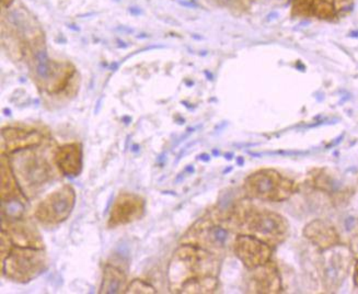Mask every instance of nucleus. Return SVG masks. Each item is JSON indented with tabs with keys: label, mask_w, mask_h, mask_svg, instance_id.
I'll list each match as a JSON object with an SVG mask.
<instances>
[{
	"label": "nucleus",
	"mask_w": 358,
	"mask_h": 294,
	"mask_svg": "<svg viewBox=\"0 0 358 294\" xmlns=\"http://www.w3.org/2000/svg\"><path fill=\"white\" fill-rule=\"evenodd\" d=\"M354 280H355L356 286L358 287V264L355 268V274H354Z\"/></svg>",
	"instance_id": "17"
},
{
	"label": "nucleus",
	"mask_w": 358,
	"mask_h": 294,
	"mask_svg": "<svg viewBox=\"0 0 358 294\" xmlns=\"http://www.w3.org/2000/svg\"><path fill=\"white\" fill-rule=\"evenodd\" d=\"M145 203L135 195H120L112 209L110 224L120 225L127 224L141 218L144 212Z\"/></svg>",
	"instance_id": "6"
},
{
	"label": "nucleus",
	"mask_w": 358,
	"mask_h": 294,
	"mask_svg": "<svg viewBox=\"0 0 358 294\" xmlns=\"http://www.w3.org/2000/svg\"><path fill=\"white\" fill-rule=\"evenodd\" d=\"M36 249L15 248L13 249L6 260L7 274H10L15 280L28 281L36 274H38L44 259Z\"/></svg>",
	"instance_id": "3"
},
{
	"label": "nucleus",
	"mask_w": 358,
	"mask_h": 294,
	"mask_svg": "<svg viewBox=\"0 0 358 294\" xmlns=\"http://www.w3.org/2000/svg\"><path fill=\"white\" fill-rule=\"evenodd\" d=\"M75 191L69 186L58 189L41 202L36 216L44 223H61L71 216L75 206Z\"/></svg>",
	"instance_id": "2"
},
{
	"label": "nucleus",
	"mask_w": 358,
	"mask_h": 294,
	"mask_svg": "<svg viewBox=\"0 0 358 294\" xmlns=\"http://www.w3.org/2000/svg\"><path fill=\"white\" fill-rule=\"evenodd\" d=\"M259 272L260 274H257L255 280L257 289L261 290V292H271V293L280 291V281L275 269L273 267L270 268L263 267Z\"/></svg>",
	"instance_id": "11"
},
{
	"label": "nucleus",
	"mask_w": 358,
	"mask_h": 294,
	"mask_svg": "<svg viewBox=\"0 0 358 294\" xmlns=\"http://www.w3.org/2000/svg\"><path fill=\"white\" fill-rule=\"evenodd\" d=\"M235 251L249 268L265 266L271 257L270 247L260 239L252 236H239L236 241Z\"/></svg>",
	"instance_id": "5"
},
{
	"label": "nucleus",
	"mask_w": 358,
	"mask_h": 294,
	"mask_svg": "<svg viewBox=\"0 0 358 294\" xmlns=\"http://www.w3.org/2000/svg\"><path fill=\"white\" fill-rule=\"evenodd\" d=\"M342 254H336L334 253L329 264L326 266V270H324V274H326V281L328 282L330 287L336 288L342 280L344 279V276L348 274V261L344 260V257L341 256Z\"/></svg>",
	"instance_id": "9"
},
{
	"label": "nucleus",
	"mask_w": 358,
	"mask_h": 294,
	"mask_svg": "<svg viewBox=\"0 0 358 294\" xmlns=\"http://www.w3.org/2000/svg\"><path fill=\"white\" fill-rule=\"evenodd\" d=\"M36 71L38 78L42 80H50L53 75V64L48 59V53L44 48H40L36 52Z\"/></svg>",
	"instance_id": "12"
},
{
	"label": "nucleus",
	"mask_w": 358,
	"mask_h": 294,
	"mask_svg": "<svg viewBox=\"0 0 358 294\" xmlns=\"http://www.w3.org/2000/svg\"><path fill=\"white\" fill-rule=\"evenodd\" d=\"M135 284L138 286V288L134 287V286H131V288H129V290H131V293H135V291H136L137 289L139 290V293H145V291H146V293H154L155 291H152V288L149 287L148 284H144L143 281H138V280H136V281H134Z\"/></svg>",
	"instance_id": "15"
},
{
	"label": "nucleus",
	"mask_w": 358,
	"mask_h": 294,
	"mask_svg": "<svg viewBox=\"0 0 358 294\" xmlns=\"http://www.w3.org/2000/svg\"><path fill=\"white\" fill-rule=\"evenodd\" d=\"M3 216L9 220H19L24 214V206L17 199H9L7 201H3Z\"/></svg>",
	"instance_id": "13"
},
{
	"label": "nucleus",
	"mask_w": 358,
	"mask_h": 294,
	"mask_svg": "<svg viewBox=\"0 0 358 294\" xmlns=\"http://www.w3.org/2000/svg\"><path fill=\"white\" fill-rule=\"evenodd\" d=\"M207 236H208L210 243L215 246H224L227 241L229 233L226 228L222 227V226H213L210 228Z\"/></svg>",
	"instance_id": "14"
},
{
	"label": "nucleus",
	"mask_w": 358,
	"mask_h": 294,
	"mask_svg": "<svg viewBox=\"0 0 358 294\" xmlns=\"http://www.w3.org/2000/svg\"><path fill=\"white\" fill-rule=\"evenodd\" d=\"M56 162L62 173L69 177H77L83 168V150L79 144L59 147L56 153Z\"/></svg>",
	"instance_id": "7"
},
{
	"label": "nucleus",
	"mask_w": 358,
	"mask_h": 294,
	"mask_svg": "<svg viewBox=\"0 0 358 294\" xmlns=\"http://www.w3.org/2000/svg\"><path fill=\"white\" fill-rule=\"evenodd\" d=\"M124 282H125V276L123 272L108 265L104 269L101 293H119L123 287Z\"/></svg>",
	"instance_id": "10"
},
{
	"label": "nucleus",
	"mask_w": 358,
	"mask_h": 294,
	"mask_svg": "<svg viewBox=\"0 0 358 294\" xmlns=\"http://www.w3.org/2000/svg\"><path fill=\"white\" fill-rule=\"evenodd\" d=\"M245 189L255 198L282 201L293 192V183L274 170H262L248 178Z\"/></svg>",
	"instance_id": "1"
},
{
	"label": "nucleus",
	"mask_w": 358,
	"mask_h": 294,
	"mask_svg": "<svg viewBox=\"0 0 358 294\" xmlns=\"http://www.w3.org/2000/svg\"><path fill=\"white\" fill-rule=\"evenodd\" d=\"M249 230L257 239L274 244L282 241L287 233V223L282 216L271 212H259L249 220Z\"/></svg>",
	"instance_id": "4"
},
{
	"label": "nucleus",
	"mask_w": 358,
	"mask_h": 294,
	"mask_svg": "<svg viewBox=\"0 0 358 294\" xmlns=\"http://www.w3.org/2000/svg\"><path fill=\"white\" fill-rule=\"evenodd\" d=\"M13 3V0H1V5L3 6V7L8 8L10 7L11 4Z\"/></svg>",
	"instance_id": "16"
},
{
	"label": "nucleus",
	"mask_w": 358,
	"mask_h": 294,
	"mask_svg": "<svg viewBox=\"0 0 358 294\" xmlns=\"http://www.w3.org/2000/svg\"><path fill=\"white\" fill-rule=\"evenodd\" d=\"M306 236L313 243L317 244L323 248L332 246L338 241L336 231L328 224L323 223L321 220H315L306 227Z\"/></svg>",
	"instance_id": "8"
}]
</instances>
